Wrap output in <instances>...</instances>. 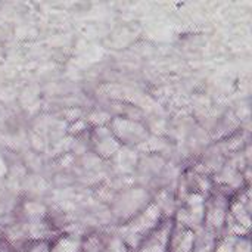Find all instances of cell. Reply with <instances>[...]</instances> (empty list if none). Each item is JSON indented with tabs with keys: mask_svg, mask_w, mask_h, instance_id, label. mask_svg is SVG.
Masks as SVG:
<instances>
[{
	"mask_svg": "<svg viewBox=\"0 0 252 252\" xmlns=\"http://www.w3.org/2000/svg\"><path fill=\"white\" fill-rule=\"evenodd\" d=\"M152 198L154 195L140 186L124 188L118 190L108 205L114 226L128 223L152 202Z\"/></svg>",
	"mask_w": 252,
	"mask_h": 252,
	"instance_id": "obj_1",
	"label": "cell"
},
{
	"mask_svg": "<svg viewBox=\"0 0 252 252\" xmlns=\"http://www.w3.org/2000/svg\"><path fill=\"white\" fill-rule=\"evenodd\" d=\"M164 214L158 208V205L152 201L140 214H137L134 219H131L128 223L115 226L117 233L126 244V247L130 251L136 252L139 250L140 244L145 241V238L158 227V224L164 220Z\"/></svg>",
	"mask_w": 252,
	"mask_h": 252,
	"instance_id": "obj_2",
	"label": "cell"
},
{
	"mask_svg": "<svg viewBox=\"0 0 252 252\" xmlns=\"http://www.w3.org/2000/svg\"><path fill=\"white\" fill-rule=\"evenodd\" d=\"M233 195L223 189H214L205 198V216H204V227L217 236H223L229 205Z\"/></svg>",
	"mask_w": 252,
	"mask_h": 252,
	"instance_id": "obj_3",
	"label": "cell"
},
{
	"mask_svg": "<svg viewBox=\"0 0 252 252\" xmlns=\"http://www.w3.org/2000/svg\"><path fill=\"white\" fill-rule=\"evenodd\" d=\"M205 198L207 196L202 193H189L183 199H180L176 214L173 217L174 223L193 232L204 227Z\"/></svg>",
	"mask_w": 252,
	"mask_h": 252,
	"instance_id": "obj_4",
	"label": "cell"
},
{
	"mask_svg": "<svg viewBox=\"0 0 252 252\" xmlns=\"http://www.w3.org/2000/svg\"><path fill=\"white\" fill-rule=\"evenodd\" d=\"M109 130L121 146H134L148 140L146 128L140 123L130 118H114L109 124Z\"/></svg>",
	"mask_w": 252,
	"mask_h": 252,
	"instance_id": "obj_5",
	"label": "cell"
},
{
	"mask_svg": "<svg viewBox=\"0 0 252 252\" xmlns=\"http://www.w3.org/2000/svg\"><path fill=\"white\" fill-rule=\"evenodd\" d=\"M123 146L108 127H96L90 131V152L100 159L112 158Z\"/></svg>",
	"mask_w": 252,
	"mask_h": 252,
	"instance_id": "obj_6",
	"label": "cell"
},
{
	"mask_svg": "<svg viewBox=\"0 0 252 252\" xmlns=\"http://www.w3.org/2000/svg\"><path fill=\"white\" fill-rule=\"evenodd\" d=\"M174 227V220L171 217H165L155 230H152L145 241L140 244L136 252H168L170 236Z\"/></svg>",
	"mask_w": 252,
	"mask_h": 252,
	"instance_id": "obj_7",
	"label": "cell"
},
{
	"mask_svg": "<svg viewBox=\"0 0 252 252\" xmlns=\"http://www.w3.org/2000/svg\"><path fill=\"white\" fill-rule=\"evenodd\" d=\"M193 248H195V232L174 223L170 236L168 252H193Z\"/></svg>",
	"mask_w": 252,
	"mask_h": 252,
	"instance_id": "obj_8",
	"label": "cell"
},
{
	"mask_svg": "<svg viewBox=\"0 0 252 252\" xmlns=\"http://www.w3.org/2000/svg\"><path fill=\"white\" fill-rule=\"evenodd\" d=\"M214 252H251L250 236H220Z\"/></svg>",
	"mask_w": 252,
	"mask_h": 252,
	"instance_id": "obj_9",
	"label": "cell"
},
{
	"mask_svg": "<svg viewBox=\"0 0 252 252\" xmlns=\"http://www.w3.org/2000/svg\"><path fill=\"white\" fill-rule=\"evenodd\" d=\"M127 252H133V251H130V250H128V251H127Z\"/></svg>",
	"mask_w": 252,
	"mask_h": 252,
	"instance_id": "obj_10",
	"label": "cell"
}]
</instances>
